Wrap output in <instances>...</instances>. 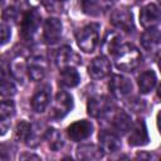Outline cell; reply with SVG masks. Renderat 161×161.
<instances>
[{
    "label": "cell",
    "mask_w": 161,
    "mask_h": 161,
    "mask_svg": "<svg viewBox=\"0 0 161 161\" xmlns=\"http://www.w3.org/2000/svg\"><path fill=\"white\" fill-rule=\"evenodd\" d=\"M30 127H31V125L28 123L26 121H20L15 127V138L18 141H24L25 142L28 136H29Z\"/></svg>",
    "instance_id": "cell-28"
},
{
    "label": "cell",
    "mask_w": 161,
    "mask_h": 161,
    "mask_svg": "<svg viewBox=\"0 0 161 161\" xmlns=\"http://www.w3.org/2000/svg\"><path fill=\"white\" fill-rule=\"evenodd\" d=\"M111 24L117 28L121 31H125L127 34L132 33L135 30V24H133V16L132 13L128 11L127 9H116L111 14Z\"/></svg>",
    "instance_id": "cell-6"
},
{
    "label": "cell",
    "mask_w": 161,
    "mask_h": 161,
    "mask_svg": "<svg viewBox=\"0 0 161 161\" xmlns=\"http://www.w3.org/2000/svg\"><path fill=\"white\" fill-rule=\"evenodd\" d=\"M160 20V9L156 4L151 3L145 5L140 11V24L145 28H153L158 24Z\"/></svg>",
    "instance_id": "cell-12"
},
{
    "label": "cell",
    "mask_w": 161,
    "mask_h": 161,
    "mask_svg": "<svg viewBox=\"0 0 161 161\" xmlns=\"http://www.w3.org/2000/svg\"><path fill=\"white\" fill-rule=\"evenodd\" d=\"M148 132L145 122L142 119L136 121L131 128H130V136H128V143L131 146H143L148 143Z\"/></svg>",
    "instance_id": "cell-9"
},
{
    "label": "cell",
    "mask_w": 161,
    "mask_h": 161,
    "mask_svg": "<svg viewBox=\"0 0 161 161\" xmlns=\"http://www.w3.org/2000/svg\"><path fill=\"white\" fill-rule=\"evenodd\" d=\"M43 5L48 11H60L62 9V0H42Z\"/></svg>",
    "instance_id": "cell-31"
},
{
    "label": "cell",
    "mask_w": 161,
    "mask_h": 161,
    "mask_svg": "<svg viewBox=\"0 0 161 161\" xmlns=\"http://www.w3.org/2000/svg\"><path fill=\"white\" fill-rule=\"evenodd\" d=\"M45 131H47V127L43 123H34V125H31L30 132H29V136H28L25 143L28 146H30V147L38 146L40 143V141L44 138Z\"/></svg>",
    "instance_id": "cell-22"
},
{
    "label": "cell",
    "mask_w": 161,
    "mask_h": 161,
    "mask_svg": "<svg viewBox=\"0 0 161 161\" xmlns=\"http://www.w3.org/2000/svg\"><path fill=\"white\" fill-rule=\"evenodd\" d=\"M98 140H99V146L103 150V152L114 153L121 148V140H119L118 135H116L114 132L103 130L99 132Z\"/></svg>",
    "instance_id": "cell-14"
},
{
    "label": "cell",
    "mask_w": 161,
    "mask_h": 161,
    "mask_svg": "<svg viewBox=\"0 0 161 161\" xmlns=\"http://www.w3.org/2000/svg\"><path fill=\"white\" fill-rule=\"evenodd\" d=\"M67 133L72 141L79 142L86 138H88L93 133V125L91 121L87 119H79L74 123H72L67 128Z\"/></svg>",
    "instance_id": "cell-7"
},
{
    "label": "cell",
    "mask_w": 161,
    "mask_h": 161,
    "mask_svg": "<svg viewBox=\"0 0 161 161\" xmlns=\"http://www.w3.org/2000/svg\"><path fill=\"white\" fill-rule=\"evenodd\" d=\"M80 80L79 73L75 70L74 67H67V68H62L60 74H59V83L65 87V88H73L75 86H78Z\"/></svg>",
    "instance_id": "cell-20"
},
{
    "label": "cell",
    "mask_w": 161,
    "mask_h": 161,
    "mask_svg": "<svg viewBox=\"0 0 161 161\" xmlns=\"http://www.w3.org/2000/svg\"><path fill=\"white\" fill-rule=\"evenodd\" d=\"M11 36V29L8 24L0 23V47L6 44Z\"/></svg>",
    "instance_id": "cell-30"
},
{
    "label": "cell",
    "mask_w": 161,
    "mask_h": 161,
    "mask_svg": "<svg viewBox=\"0 0 161 161\" xmlns=\"http://www.w3.org/2000/svg\"><path fill=\"white\" fill-rule=\"evenodd\" d=\"M114 64L117 69L123 72L135 70L141 63V53L133 44H121L114 53Z\"/></svg>",
    "instance_id": "cell-1"
},
{
    "label": "cell",
    "mask_w": 161,
    "mask_h": 161,
    "mask_svg": "<svg viewBox=\"0 0 161 161\" xmlns=\"http://www.w3.org/2000/svg\"><path fill=\"white\" fill-rule=\"evenodd\" d=\"M26 70H28V75L31 80H34V82L42 80L47 72V63H45L44 58L33 57L31 59H29Z\"/></svg>",
    "instance_id": "cell-15"
},
{
    "label": "cell",
    "mask_w": 161,
    "mask_h": 161,
    "mask_svg": "<svg viewBox=\"0 0 161 161\" xmlns=\"http://www.w3.org/2000/svg\"><path fill=\"white\" fill-rule=\"evenodd\" d=\"M15 147L11 143H0V160L13 158Z\"/></svg>",
    "instance_id": "cell-29"
},
{
    "label": "cell",
    "mask_w": 161,
    "mask_h": 161,
    "mask_svg": "<svg viewBox=\"0 0 161 161\" xmlns=\"http://www.w3.org/2000/svg\"><path fill=\"white\" fill-rule=\"evenodd\" d=\"M121 36L116 33V31H111L106 35V38L103 39V43H102V48L104 50V53L107 54H111V55H114V53L117 52V49L121 47Z\"/></svg>",
    "instance_id": "cell-24"
},
{
    "label": "cell",
    "mask_w": 161,
    "mask_h": 161,
    "mask_svg": "<svg viewBox=\"0 0 161 161\" xmlns=\"http://www.w3.org/2000/svg\"><path fill=\"white\" fill-rule=\"evenodd\" d=\"M15 113V104L13 101H0V119H10Z\"/></svg>",
    "instance_id": "cell-27"
},
{
    "label": "cell",
    "mask_w": 161,
    "mask_h": 161,
    "mask_svg": "<svg viewBox=\"0 0 161 161\" xmlns=\"http://www.w3.org/2000/svg\"><path fill=\"white\" fill-rule=\"evenodd\" d=\"M44 140L47 141L49 148L53 150V151H59L64 146L63 136L55 128H47L45 135H44Z\"/></svg>",
    "instance_id": "cell-23"
},
{
    "label": "cell",
    "mask_w": 161,
    "mask_h": 161,
    "mask_svg": "<svg viewBox=\"0 0 161 161\" xmlns=\"http://www.w3.org/2000/svg\"><path fill=\"white\" fill-rule=\"evenodd\" d=\"M10 119H0V136H4L10 128Z\"/></svg>",
    "instance_id": "cell-33"
},
{
    "label": "cell",
    "mask_w": 161,
    "mask_h": 161,
    "mask_svg": "<svg viewBox=\"0 0 161 161\" xmlns=\"http://www.w3.org/2000/svg\"><path fill=\"white\" fill-rule=\"evenodd\" d=\"M28 158H33V160H40L39 156L33 155V153H23L20 155V160H28Z\"/></svg>",
    "instance_id": "cell-34"
},
{
    "label": "cell",
    "mask_w": 161,
    "mask_h": 161,
    "mask_svg": "<svg viewBox=\"0 0 161 161\" xmlns=\"http://www.w3.org/2000/svg\"><path fill=\"white\" fill-rule=\"evenodd\" d=\"M62 30H63V25L58 18H48L43 25V34L45 42L49 44L57 43L62 36Z\"/></svg>",
    "instance_id": "cell-13"
},
{
    "label": "cell",
    "mask_w": 161,
    "mask_h": 161,
    "mask_svg": "<svg viewBox=\"0 0 161 161\" xmlns=\"http://www.w3.org/2000/svg\"><path fill=\"white\" fill-rule=\"evenodd\" d=\"M108 87H109V91L111 93L116 97V98H125L127 97L128 94H131L132 92V82L123 77V75H119V74H114L112 75L109 83H108Z\"/></svg>",
    "instance_id": "cell-8"
},
{
    "label": "cell",
    "mask_w": 161,
    "mask_h": 161,
    "mask_svg": "<svg viewBox=\"0 0 161 161\" xmlns=\"http://www.w3.org/2000/svg\"><path fill=\"white\" fill-rule=\"evenodd\" d=\"M16 93L15 84L5 75L4 72H0V96L5 98H10Z\"/></svg>",
    "instance_id": "cell-26"
},
{
    "label": "cell",
    "mask_w": 161,
    "mask_h": 161,
    "mask_svg": "<svg viewBox=\"0 0 161 161\" xmlns=\"http://www.w3.org/2000/svg\"><path fill=\"white\" fill-rule=\"evenodd\" d=\"M103 9V0H82V10L89 16L99 15Z\"/></svg>",
    "instance_id": "cell-25"
},
{
    "label": "cell",
    "mask_w": 161,
    "mask_h": 161,
    "mask_svg": "<svg viewBox=\"0 0 161 161\" xmlns=\"http://www.w3.org/2000/svg\"><path fill=\"white\" fill-rule=\"evenodd\" d=\"M141 45L147 52H155L160 48V30L153 26L146 29L141 35Z\"/></svg>",
    "instance_id": "cell-18"
},
{
    "label": "cell",
    "mask_w": 161,
    "mask_h": 161,
    "mask_svg": "<svg viewBox=\"0 0 161 161\" xmlns=\"http://www.w3.org/2000/svg\"><path fill=\"white\" fill-rule=\"evenodd\" d=\"M40 13L36 9L29 10L21 20V36L25 40H31L36 34V30L40 25Z\"/></svg>",
    "instance_id": "cell-5"
},
{
    "label": "cell",
    "mask_w": 161,
    "mask_h": 161,
    "mask_svg": "<svg viewBox=\"0 0 161 161\" xmlns=\"http://www.w3.org/2000/svg\"><path fill=\"white\" fill-rule=\"evenodd\" d=\"M80 63L79 55L68 45L62 47L58 49L55 54V64L59 68H67V67H75Z\"/></svg>",
    "instance_id": "cell-11"
},
{
    "label": "cell",
    "mask_w": 161,
    "mask_h": 161,
    "mask_svg": "<svg viewBox=\"0 0 161 161\" xmlns=\"http://www.w3.org/2000/svg\"><path fill=\"white\" fill-rule=\"evenodd\" d=\"M4 1H5V0H0V8L3 6V4H4Z\"/></svg>",
    "instance_id": "cell-36"
},
{
    "label": "cell",
    "mask_w": 161,
    "mask_h": 161,
    "mask_svg": "<svg viewBox=\"0 0 161 161\" xmlns=\"http://www.w3.org/2000/svg\"><path fill=\"white\" fill-rule=\"evenodd\" d=\"M113 109V102L107 96H94L87 102V112L91 117H104Z\"/></svg>",
    "instance_id": "cell-4"
},
{
    "label": "cell",
    "mask_w": 161,
    "mask_h": 161,
    "mask_svg": "<svg viewBox=\"0 0 161 161\" xmlns=\"http://www.w3.org/2000/svg\"><path fill=\"white\" fill-rule=\"evenodd\" d=\"M18 18V9L15 8V6H9V8H6L5 10H4V13H3V19L4 20H6V21H13V20H15Z\"/></svg>",
    "instance_id": "cell-32"
},
{
    "label": "cell",
    "mask_w": 161,
    "mask_h": 161,
    "mask_svg": "<svg viewBox=\"0 0 161 161\" xmlns=\"http://www.w3.org/2000/svg\"><path fill=\"white\" fill-rule=\"evenodd\" d=\"M50 103V87L44 86L33 96L31 98V108L36 113L44 112Z\"/></svg>",
    "instance_id": "cell-17"
},
{
    "label": "cell",
    "mask_w": 161,
    "mask_h": 161,
    "mask_svg": "<svg viewBox=\"0 0 161 161\" xmlns=\"http://www.w3.org/2000/svg\"><path fill=\"white\" fill-rule=\"evenodd\" d=\"M111 72V63L104 55H98L88 65V73L93 79H102Z\"/></svg>",
    "instance_id": "cell-10"
},
{
    "label": "cell",
    "mask_w": 161,
    "mask_h": 161,
    "mask_svg": "<svg viewBox=\"0 0 161 161\" xmlns=\"http://www.w3.org/2000/svg\"><path fill=\"white\" fill-rule=\"evenodd\" d=\"M153 157V155H151V153H146V152H138L137 155H136V158H152Z\"/></svg>",
    "instance_id": "cell-35"
},
{
    "label": "cell",
    "mask_w": 161,
    "mask_h": 161,
    "mask_svg": "<svg viewBox=\"0 0 161 161\" xmlns=\"http://www.w3.org/2000/svg\"><path fill=\"white\" fill-rule=\"evenodd\" d=\"M140 1H141V0H140Z\"/></svg>",
    "instance_id": "cell-37"
},
{
    "label": "cell",
    "mask_w": 161,
    "mask_h": 161,
    "mask_svg": "<svg viewBox=\"0 0 161 161\" xmlns=\"http://www.w3.org/2000/svg\"><path fill=\"white\" fill-rule=\"evenodd\" d=\"M156 83H157V77L153 70H145L137 78V84L141 93L151 92L156 87Z\"/></svg>",
    "instance_id": "cell-21"
},
{
    "label": "cell",
    "mask_w": 161,
    "mask_h": 161,
    "mask_svg": "<svg viewBox=\"0 0 161 161\" xmlns=\"http://www.w3.org/2000/svg\"><path fill=\"white\" fill-rule=\"evenodd\" d=\"M75 153L79 160H86V161H96L102 158L104 155L101 146H97L94 143H86L78 146Z\"/></svg>",
    "instance_id": "cell-16"
},
{
    "label": "cell",
    "mask_w": 161,
    "mask_h": 161,
    "mask_svg": "<svg viewBox=\"0 0 161 161\" xmlns=\"http://www.w3.org/2000/svg\"><path fill=\"white\" fill-rule=\"evenodd\" d=\"M73 108V98L65 91H59L52 104L49 117L52 119H60L65 117Z\"/></svg>",
    "instance_id": "cell-3"
},
{
    "label": "cell",
    "mask_w": 161,
    "mask_h": 161,
    "mask_svg": "<svg viewBox=\"0 0 161 161\" xmlns=\"http://www.w3.org/2000/svg\"><path fill=\"white\" fill-rule=\"evenodd\" d=\"M77 44L80 50L84 53H92L96 50L98 43H99V33H98V25L89 24L84 28H82L77 35H75Z\"/></svg>",
    "instance_id": "cell-2"
},
{
    "label": "cell",
    "mask_w": 161,
    "mask_h": 161,
    "mask_svg": "<svg viewBox=\"0 0 161 161\" xmlns=\"http://www.w3.org/2000/svg\"><path fill=\"white\" fill-rule=\"evenodd\" d=\"M112 126H113V130L118 135L127 133L132 126L131 116L125 111H117L112 118Z\"/></svg>",
    "instance_id": "cell-19"
}]
</instances>
